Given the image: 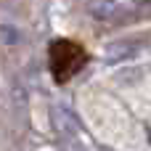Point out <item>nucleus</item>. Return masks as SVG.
I'll return each instance as SVG.
<instances>
[{
	"mask_svg": "<svg viewBox=\"0 0 151 151\" xmlns=\"http://www.w3.org/2000/svg\"><path fill=\"white\" fill-rule=\"evenodd\" d=\"M48 56H50V74H53V80L58 85L69 82L88 64V50L80 42H74V40H56V42H50Z\"/></svg>",
	"mask_w": 151,
	"mask_h": 151,
	"instance_id": "f257e3e1",
	"label": "nucleus"
}]
</instances>
